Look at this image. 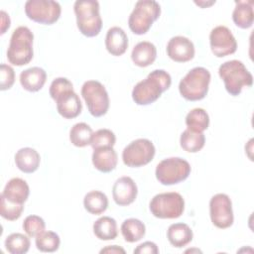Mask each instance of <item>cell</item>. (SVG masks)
<instances>
[{
  "label": "cell",
  "instance_id": "obj_1",
  "mask_svg": "<svg viewBox=\"0 0 254 254\" xmlns=\"http://www.w3.org/2000/svg\"><path fill=\"white\" fill-rule=\"evenodd\" d=\"M170 73L164 69H154L147 77L139 81L132 90V98L138 105H149L155 102L171 86Z\"/></svg>",
  "mask_w": 254,
  "mask_h": 254
},
{
  "label": "cell",
  "instance_id": "obj_2",
  "mask_svg": "<svg viewBox=\"0 0 254 254\" xmlns=\"http://www.w3.org/2000/svg\"><path fill=\"white\" fill-rule=\"evenodd\" d=\"M218 74L224 82L226 91L232 96L239 95L243 87H250L253 84L252 74L238 60L227 61L220 64Z\"/></svg>",
  "mask_w": 254,
  "mask_h": 254
},
{
  "label": "cell",
  "instance_id": "obj_3",
  "mask_svg": "<svg viewBox=\"0 0 254 254\" xmlns=\"http://www.w3.org/2000/svg\"><path fill=\"white\" fill-rule=\"evenodd\" d=\"M33 40L34 35L28 27L16 28L11 35L7 50L8 62L17 66L28 64L34 56Z\"/></svg>",
  "mask_w": 254,
  "mask_h": 254
},
{
  "label": "cell",
  "instance_id": "obj_4",
  "mask_svg": "<svg viewBox=\"0 0 254 254\" xmlns=\"http://www.w3.org/2000/svg\"><path fill=\"white\" fill-rule=\"evenodd\" d=\"M76 26L79 32L88 38L97 36L102 28L99 3L96 0H77L73 4Z\"/></svg>",
  "mask_w": 254,
  "mask_h": 254
},
{
  "label": "cell",
  "instance_id": "obj_5",
  "mask_svg": "<svg viewBox=\"0 0 254 254\" xmlns=\"http://www.w3.org/2000/svg\"><path fill=\"white\" fill-rule=\"evenodd\" d=\"M210 77V72L205 67L191 68L179 83L181 95L190 101L203 99L208 92Z\"/></svg>",
  "mask_w": 254,
  "mask_h": 254
},
{
  "label": "cell",
  "instance_id": "obj_6",
  "mask_svg": "<svg viewBox=\"0 0 254 254\" xmlns=\"http://www.w3.org/2000/svg\"><path fill=\"white\" fill-rule=\"evenodd\" d=\"M161 6L154 0L136 2L128 19L129 29L136 35L146 34L153 23L160 17Z\"/></svg>",
  "mask_w": 254,
  "mask_h": 254
},
{
  "label": "cell",
  "instance_id": "obj_7",
  "mask_svg": "<svg viewBox=\"0 0 254 254\" xmlns=\"http://www.w3.org/2000/svg\"><path fill=\"white\" fill-rule=\"evenodd\" d=\"M151 213L161 219H173L180 217L185 210V200L176 191L158 193L150 201Z\"/></svg>",
  "mask_w": 254,
  "mask_h": 254
},
{
  "label": "cell",
  "instance_id": "obj_8",
  "mask_svg": "<svg viewBox=\"0 0 254 254\" xmlns=\"http://www.w3.org/2000/svg\"><path fill=\"white\" fill-rule=\"evenodd\" d=\"M190 165L185 159L172 157L162 160L156 167V179L164 186H171L185 181L190 174Z\"/></svg>",
  "mask_w": 254,
  "mask_h": 254
},
{
  "label": "cell",
  "instance_id": "obj_9",
  "mask_svg": "<svg viewBox=\"0 0 254 254\" xmlns=\"http://www.w3.org/2000/svg\"><path fill=\"white\" fill-rule=\"evenodd\" d=\"M81 96L93 117L105 115L109 108V96L104 85L97 80H87L81 86Z\"/></svg>",
  "mask_w": 254,
  "mask_h": 254
},
{
  "label": "cell",
  "instance_id": "obj_10",
  "mask_svg": "<svg viewBox=\"0 0 254 254\" xmlns=\"http://www.w3.org/2000/svg\"><path fill=\"white\" fill-rule=\"evenodd\" d=\"M156 153L154 144L145 138L129 143L122 152L123 163L130 168H139L149 164Z\"/></svg>",
  "mask_w": 254,
  "mask_h": 254
},
{
  "label": "cell",
  "instance_id": "obj_11",
  "mask_svg": "<svg viewBox=\"0 0 254 254\" xmlns=\"http://www.w3.org/2000/svg\"><path fill=\"white\" fill-rule=\"evenodd\" d=\"M25 13L34 22L52 25L60 19L62 7L53 0H28L25 3Z\"/></svg>",
  "mask_w": 254,
  "mask_h": 254
},
{
  "label": "cell",
  "instance_id": "obj_12",
  "mask_svg": "<svg viewBox=\"0 0 254 254\" xmlns=\"http://www.w3.org/2000/svg\"><path fill=\"white\" fill-rule=\"evenodd\" d=\"M209 215L214 226L225 229L233 224L232 202L225 193H216L209 200Z\"/></svg>",
  "mask_w": 254,
  "mask_h": 254
},
{
  "label": "cell",
  "instance_id": "obj_13",
  "mask_svg": "<svg viewBox=\"0 0 254 254\" xmlns=\"http://www.w3.org/2000/svg\"><path fill=\"white\" fill-rule=\"evenodd\" d=\"M209 45L212 54L217 58L232 55L237 50V42L231 31L225 26H216L209 34Z\"/></svg>",
  "mask_w": 254,
  "mask_h": 254
},
{
  "label": "cell",
  "instance_id": "obj_14",
  "mask_svg": "<svg viewBox=\"0 0 254 254\" xmlns=\"http://www.w3.org/2000/svg\"><path fill=\"white\" fill-rule=\"evenodd\" d=\"M167 55L177 63L189 62L194 57L193 43L184 36L173 37L167 44Z\"/></svg>",
  "mask_w": 254,
  "mask_h": 254
},
{
  "label": "cell",
  "instance_id": "obj_15",
  "mask_svg": "<svg viewBox=\"0 0 254 254\" xmlns=\"http://www.w3.org/2000/svg\"><path fill=\"white\" fill-rule=\"evenodd\" d=\"M138 188L132 178L124 176L116 180L112 188V196L116 204L129 205L137 197Z\"/></svg>",
  "mask_w": 254,
  "mask_h": 254
},
{
  "label": "cell",
  "instance_id": "obj_16",
  "mask_svg": "<svg viewBox=\"0 0 254 254\" xmlns=\"http://www.w3.org/2000/svg\"><path fill=\"white\" fill-rule=\"evenodd\" d=\"M55 101L59 114L65 119L75 118L81 113L82 104L73 89L62 93Z\"/></svg>",
  "mask_w": 254,
  "mask_h": 254
},
{
  "label": "cell",
  "instance_id": "obj_17",
  "mask_svg": "<svg viewBox=\"0 0 254 254\" xmlns=\"http://www.w3.org/2000/svg\"><path fill=\"white\" fill-rule=\"evenodd\" d=\"M30 194V188L26 181L21 178L11 179L5 186L1 195L8 201L24 204Z\"/></svg>",
  "mask_w": 254,
  "mask_h": 254
},
{
  "label": "cell",
  "instance_id": "obj_18",
  "mask_svg": "<svg viewBox=\"0 0 254 254\" xmlns=\"http://www.w3.org/2000/svg\"><path fill=\"white\" fill-rule=\"evenodd\" d=\"M128 37L124 30L120 27H111L105 37V47L108 53L112 56H122L128 48Z\"/></svg>",
  "mask_w": 254,
  "mask_h": 254
},
{
  "label": "cell",
  "instance_id": "obj_19",
  "mask_svg": "<svg viewBox=\"0 0 254 254\" xmlns=\"http://www.w3.org/2000/svg\"><path fill=\"white\" fill-rule=\"evenodd\" d=\"M117 162V153L113 147H102L93 150L92 164L99 172L110 173L116 168Z\"/></svg>",
  "mask_w": 254,
  "mask_h": 254
},
{
  "label": "cell",
  "instance_id": "obj_20",
  "mask_svg": "<svg viewBox=\"0 0 254 254\" xmlns=\"http://www.w3.org/2000/svg\"><path fill=\"white\" fill-rule=\"evenodd\" d=\"M47 80L46 71L39 66H33L20 73V83L22 87L30 92H36L43 88Z\"/></svg>",
  "mask_w": 254,
  "mask_h": 254
},
{
  "label": "cell",
  "instance_id": "obj_21",
  "mask_svg": "<svg viewBox=\"0 0 254 254\" xmlns=\"http://www.w3.org/2000/svg\"><path fill=\"white\" fill-rule=\"evenodd\" d=\"M15 164L17 168L26 174H32L38 170L41 162L40 154L33 148H21L15 154Z\"/></svg>",
  "mask_w": 254,
  "mask_h": 254
},
{
  "label": "cell",
  "instance_id": "obj_22",
  "mask_svg": "<svg viewBox=\"0 0 254 254\" xmlns=\"http://www.w3.org/2000/svg\"><path fill=\"white\" fill-rule=\"evenodd\" d=\"M157 58V49L154 44L148 41L139 42L132 50L131 59L135 65L146 67L151 65Z\"/></svg>",
  "mask_w": 254,
  "mask_h": 254
},
{
  "label": "cell",
  "instance_id": "obj_23",
  "mask_svg": "<svg viewBox=\"0 0 254 254\" xmlns=\"http://www.w3.org/2000/svg\"><path fill=\"white\" fill-rule=\"evenodd\" d=\"M193 237L190 227L183 222L171 224L167 230V238L169 242L177 248H182L188 245Z\"/></svg>",
  "mask_w": 254,
  "mask_h": 254
},
{
  "label": "cell",
  "instance_id": "obj_24",
  "mask_svg": "<svg viewBox=\"0 0 254 254\" xmlns=\"http://www.w3.org/2000/svg\"><path fill=\"white\" fill-rule=\"evenodd\" d=\"M234 24L241 29H248L253 25V1H236L232 12Z\"/></svg>",
  "mask_w": 254,
  "mask_h": 254
},
{
  "label": "cell",
  "instance_id": "obj_25",
  "mask_svg": "<svg viewBox=\"0 0 254 254\" xmlns=\"http://www.w3.org/2000/svg\"><path fill=\"white\" fill-rule=\"evenodd\" d=\"M93 233L100 240H113L118 235L117 222L110 216L99 217L93 223Z\"/></svg>",
  "mask_w": 254,
  "mask_h": 254
},
{
  "label": "cell",
  "instance_id": "obj_26",
  "mask_svg": "<svg viewBox=\"0 0 254 254\" xmlns=\"http://www.w3.org/2000/svg\"><path fill=\"white\" fill-rule=\"evenodd\" d=\"M83 206L91 214H101L108 207V198L102 191L91 190L84 195Z\"/></svg>",
  "mask_w": 254,
  "mask_h": 254
},
{
  "label": "cell",
  "instance_id": "obj_27",
  "mask_svg": "<svg viewBox=\"0 0 254 254\" xmlns=\"http://www.w3.org/2000/svg\"><path fill=\"white\" fill-rule=\"evenodd\" d=\"M121 233L125 241L134 243L141 240L146 233L145 224L137 218H128L121 224Z\"/></svg>",
  "mask_w": 254,
  "mask_h": 254
},
{
  "label": "cell",
  "instance_id": "obj_28",
  "mask_svg": "<svg viewBox=\"0 0 254 254\" xmlns=\"http://www.w3.org/2000/svg\"><path fill=\"white\" fill-rule=\"evenodd\" d=\"M205 143V136L202 132H195L186 129L180 137L181 147L189 153H196L200 151Z\"/></svg>",
  "mask_w": 254,
  "mask_h": 254
},
{
  "label": "cell",
  "instance_id": "obj_29",
  "mask_svg": "<svg viewBox=\"0 0 254 254\" xmlns=\"http://www.w3.org/2000/svg\"><path fill=\"white\" fill-rule=\"evenodd\" d=\"M92 135L93 131L91 127L84 122H79L71 127L69 131V140L75 147L82 148L90 145Z\"/></svg>",
  "mask_w": 254,
  "mask_h": 254
},
{
  "label": "cell",
  "instance_id": "obj_30",
  "mask_svg": "<svg viewBox=\"0 0 254 254\" xmlns=\"http://www.w3.org/2000/svg\"><path fill=\"white\" fill-rule=\"evenodd\" d=\"M188 129L195 132H203L208 128L209 116L203 108H193L186 116Z\"/></svg>",
  "mask_w": 254,
  "mask_h": 254
},
{
  "label": "cell",
  "instance_id": "obj_31",
  "mask_svg": "<svg viewBox=\"0 0 254 254\" xmlns=\"http://www.w3.org/2000/svg\"><path fill=\"white\" fill-rule=\"evenodd\" d=\"M30 239L22 233H12L5 240V248L11 254H25L30 249Z\"/></svg>",
  "mask_w": 254,
  "mask_h": 254
},
{
  "label": "cell",
  "instance_id": "obj_32",
  "mask_svg": "<svg viewBox=\"0 0 254 254\" xmlns=\"http://www.w3.org/2000/svg\"><path fill=\"white\" fill-rule=\"evenodd\" d=\"M36 247L41 252H56L61 244L60 236L54 231H43L36 236Z\"/></svg>",
  "mask_w": 254,
  "mask_h": 254
},
{
  "label": "cell",
  "instance_id": "obj_33",
  "mask_svg": "<svg viewBox=\"0 0 254 254\" xmlns=\"http://www.w3.org/2000/svg\"><path fill=\"white\" fill-rule=\"evenodd\" d=\"M116 142L115 134L106 128L98 129L92 135L90 145L93 150L102 147H113Z\"/></svg>",
  "mask_w": 254,
  "mask_h": 254
},
{
  "label": "cell",
  "instance_id": "obj_34",
  "mask_svg": "<svg viewBox=\"0 0 254 254\" xmlns=\"http://www.w3.org/2000/svg\"><path fill=\"white\" fill-rule=\"evenodd\" d=\"M23 210L24 204L10 202L5 197L0 195V214L4 219L15 221L20 218Z\"/></svg>",
  "mask_w": 254,
  "mask_h": 254
},
{
  "label": "cell",
  "instance_id": "obj_35",
  "mask_svg": "<svg viewBox=\"0 0 254 254\" xmlns=\"http://www.w3.org/2000/svg\"><path fill=\"white\" fill-rule=\"evenodd\" d=\"M46 228L44 219L38 215H28L23 222V229L29 237H36Z\"/></svg>",
  "mask_w": 254,
  "mask_h": 254
},
{
  "label": "cell",
  "instance_id": "obj_36",
  "mask_svg": "<svg viewBox=\"0 0 254 254\" xmlns=\"http://www.w3.org/2000/svg\"><path fill=\"white\" fill-rule=\"evenodd\" d=\"M73 89V85L71 83V81H69L67 78L65 77H57L55 78L51 85H50V95L51 97L56 100L58 98V96H60L62 93L67 91V90H72Z\"/></svg>",
  "mask_w": 254,
  "mask_h": 254
},
{
  "label": "cell",
  "instance_id": "obj_37",
  "mask_svg": "<svg viewBox=\"0 0 254 254\" xmlns=\"http://www.w3.org/2000/svg\"><path fill=\"white\" fill-rule=\"evenodd\" d=\"M0 74H1L0 89L1 90L10 89L15 81V71L13 67L6 64H1Z\"/></svg>",
  "mask_w": 254,
  "mask_h": 254
},
{
  "label": "cell",
  "instance_id": "obj_38",
  "mask_svg": "<svg viewBox=\"0 0 254 254\" xmlns=\"http://www.w3.org/2000/svg\"><path fill=\"white\" fill-rule=\"evenodd\" d=\"M134 253L135 254H145V253L157 254V253H159V248L156 243H154L152 241H146V242H143L140 245H138L134 249Z\"/></svg>",
  "mask_w": 254,
  "mask_h": 254
},
{
  "label": "cell",
  "instance_id": "obj_39",
  "mask_svg": "<svg viewBox=\"0 0 254 254\" xmlns=\"http://www.w3.org/2000/svg\"><path fill=\"white\" fill-rule=\"evenodd\" d=\"M0 13H1V23H2L1 24V35H3L9 29L11 21H10L9 15L5 11L1 10Z\"/></svg>",
  "mask_w": 254,
  "mask_h": 254
},
{
  "label": "cell",
  "instance_id": "obj_40",
  "mask_svg": "<svg viewBox=\"0 0 254 254\" xmlns=\"http://www.w3.org/2000/svg\"><path fill=\"white\" fill-rule=\"evenodd\" d=\"M100 253H125V250L122 247H119L117 245H111L106 246L105 248H102L100 250Z\"/></svg>",
  "mask_w": 254,
  "mask_h": 254
}]
</instances>
